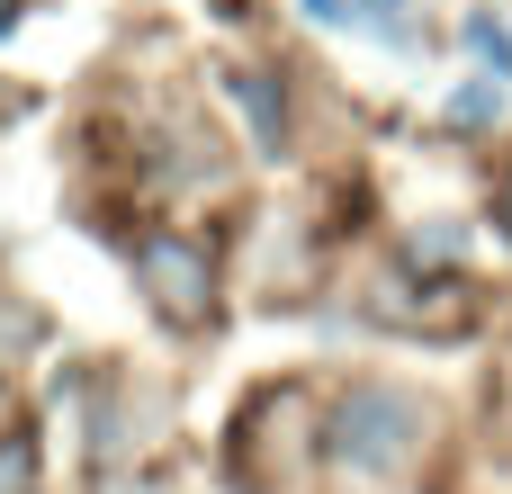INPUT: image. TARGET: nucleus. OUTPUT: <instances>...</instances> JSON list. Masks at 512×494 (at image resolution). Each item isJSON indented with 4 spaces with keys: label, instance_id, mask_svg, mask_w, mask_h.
I'll list each match as a JSON object with an SVG mask.
<instances>
[{
    "label": "nucleus",
    "instance_id": "obj_9",
    "mask_svg": "<svg viewBox=\"0 0 512 494\" xmlns=\"http://www.w3.org/2000/svg\"><path fill=\"white\" fill-rule=\"evenodd\" d=\"M0 27H9V0H0Z\"/></svg>",
    "mask_w": 512,
    "mask_h": 494
},
{
    "label": "nucleus",
    "instance_id": "obj_4",
    "mask_svg": "<svg viewBox=\"0 0 512 494\" xmlns=\"http://www.w3.org/2000/svg\"><path fill=\"white\" fill-rule=\"evenodd\" d=\"M495 108H504V81H468V90L450 99V117H459V126H486Z\"/></svg>",
    "mask_w": 512,
    "mask_h": 494
},
{
    "label": "nucleus",
    "instance_id": "obj_1",
    "mask_svg": "<svg viewBox=\"0 0 512 494\" xmlns=\"http://www.w3.org/2000/svg\"><path fill=\"white\" fill-rule=\"evenodd\" d=\"M333 459L351 477H405L423 459V405L405 387H351L333 405Z\"/></svg>",
    "mask_w": 512,
    "mask_h": 494
},
{
    "label": "nucleus",
    "instance_id": "obj_6",
    "mask_svg": "<svg viewBox=\"0 0 512 494\" xmlns=\"http://www.w3.org/2000/svg\"><path fill=\"white\" fill-rule=\"evenodd\" d=\"M468 36H477V54H486V63H495V72H512V45H504V27H495V18H477V27H468Z\"/></svg>",
    "mask_w": 512,
    "mask_h": 494
},
{
    "label": "nucleus",
    "instance_id": "obj_3",
    "mask_svg": "<svg viewBox=\"0 0 512 494\" xmlns=\"http://www.w3.org/2000/svg\"><path fill=\"white\" fill-rule=\"evenodd\" d=\"M234 99H243V117H252V144L279 153V144H288V108H279L270 72H234Z\"/></svg>",
    "mask_w": 512,
    "mask_h": 494
},
{
    "label": "nucleus",
    "instance_id": "obj_5",
    "mask_svg": "<svg viewBox=\"0 0 512 494\" xmlns=\"http://www.w3.org/2000/svg\"><path fill=\"white\" fill-rule=\"evenodd\" d=\"M36 486V450L27 441H0V494H27Z\"/></svg>",
    "mask_w": 512,
    "mask_h": 494
},
{
    "label": "nucleus",
    "instance_id": "obj_7",
    "mask_svg": "<svg viewBox=\"0 0 512 494\" xmlns=\"http://www.w3.org/2000/svg\"><path fill=\"white\" fill-rule=\"evenodd\" d=\"M306 18H315V27H342V18H351V0H306Z\"/></svg>",
    "mask_w": 512,
    "mask_h": 494
},
{
    "label": "nucleus",
    "instance_id": "obj_8",
    "mask_svg": "<svg viewBox=\"0 0 512 494\" xmlns=\"http://www.w3.org/2000/svg\"><path fill=\"white\" fill-rule=\"evenodd\" d=\"M504 234H512V180H504Z\"/></svg>",
    "mask_w": 512,
    "mask_h": 494
},
{
    "label": "nucleus",
    "instance_id": "obj_2",
    "mask_svg": "<svg viewBox=\"0 0 512 494\" xmlns=\"http://www.w3.org/2000/svg\"><path fill=\"white\" fill-rule=\"evenodd\" d=\"M135 279L153 288V306H162L171 324H198V315H207V288H216V279H207V252H198L189 234H144V243H135Z\"/></svg>",
    "mask_w": 512,
    "mask_h": 494
}]
</instances>
